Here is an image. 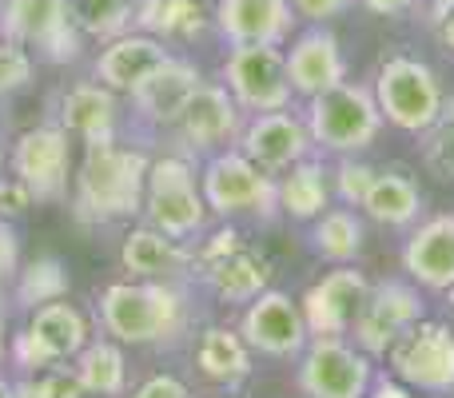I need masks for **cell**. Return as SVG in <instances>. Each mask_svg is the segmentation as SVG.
<instances>
[{
  "instance_id": "6da1fadb",
  "label": "cell",
  "mask_w": 454,
  "mask_h": 398,
  "mask_svg": "<svg viewBox=\"0 0 454 398\" xmlns=\"http://www.w3.org/2000/svg\"><path fill=\"white\" fill-rule=\"evenodd\" d=\"M148 156L116 144H88L76 176V215L80 219H120L136 215L148 191Z\"/></svg>"
},
{
  "instance_id": "7a4b0ae2",
  "label": "cell",
  "mask_w": 454,
  "mask_h": 398,
  "mask_svg": "<svg viewBox=\"0 0 454 398\" xmlns=\"http://www.w3.org/2000/svg\"><path fill=\"white\" fill-rule=\"evenodd\" d=\"M100 315L120 343H160L184 327L180 295L156 283H112L100 295Z\"/></svg>"
},
{
  "instance_id": "3957f363",
  "label": "cell",
  "mask_w": 454,
  "mask_h": 398,
  "mask_svg": "<svg viewBox=\"0 0 454 398\" xmlns=\"http://www.w3.org/2000/svg\"><path fill=\"white\" fill-rule=\"evenodd\" d=\"M375 104L403 132H431L442 120V92L423 60L391 56L375 76Z\"/></svg>"
},
{
  "instance_id": "277c9868",
  "label": "cell",
  "mask_w": 454,
  "mask_h": 398,
  "mask_svg": "<svg viewBox=\"0 0 454 398\" xmlns=\"http://www.w3.org/2000/svg\"><path fill=\"white\" fill-rule=\"evenodd\" d=\"M311 136L323 148L335 152H359L383 128V112H379L375 96L367 88H351V84H335L327 92L311 96Z\"/></svg>"
},
{
  "instance_id": "5b68a950",
  "label": "cell",
  "mask_w": 454,
  "mask_h": 398,
  "mask_svg": "<svg viewBox=\"0 0 454 398\" xmlns=\"http://www.w3.org/2000/svg\"><path fill=\"white\" fill-rule=\"evenodd\" d=\"M0 28L24 48H40L48 60H76L80 52V24L68 0H4Z\"/></svg>"
},
{
  "instance_id": "8992f818",
  "label": "cell",
  "mask_w": 454,
  "mask_h": 398,
  "mask_svg": "<svg viewBox=\"0 0 454 398\" xmlns=\"http://www.w3.org/2000/svg\"><path fill=\"white\" fill-rule=\"evenodd\" d=\"M395 375L419 391H454V335L442 323H411L387 351Z\"/></svg>"
},
{
  "instance_id": "52a82bcc",
  "label": "cell",
  "mask_w": 454,
  "mask_h": 398,
  "mask_svg": "<svg viewBox=\"0 0 454 398\" xmlns=\"http://www.w3.org/2000/svg\"><path fill=\"white\" fill-rule=\"evenodd\" d=\"M144 207H148L152 227H160L164 235L180 239V235L200 231L207 203L196 191V176H192V168L184 164V160L168 156V160H156V164L148 168Z\"/></svg>"
},
{
  "instance_id": "ba28073f",
  "label": "cell",
  "mask_w": 454,
  "mask_h": 398,
  "mask_svg": "<svg viewBox=\"0 0 454 398\" xmlns=\"http://www.w3.org/2000/svg\"><path fill=\"white\" fill-rule=\"evenodd\" d=\"M223 80L243 108L283 112L291 100L287 56L275 52V44H235L223 64Z\"/></svg>"
},
{
  "instance_id": "9c48e42d",
  "label": "cell",
  "mask_w": 454,
  "mask_h": 398,
  "mask_svg": "<svg viewBox=\"0 0 454 398\" xmlns=\"http://www.w3.org/2000/svg\"><path fill=\"white\" fill-rule=\"evenodd\" d=\"M371 383V363L339 335H319L299 367V386L307 398H363Z\"/></svg>"
},
{
  "instance_id": "30bf717a",
  "label": "cell",
  "mask_w": 454,
  "mask_h": 398,
  "mask_svg": "<svg viewBox=\"0 0 454 398\" xmlns=\"http://www.w3.org/2000/svg\"><path fill=\"white\" fill-rule=\"evenodd\" d=\"M275 199H279V188L271 183V176H263V168L251 164L247 156H215L204 172V203L212 211H263L271 215Z\"/></svg>"
},
{
  "instance_id": "8fae6325",
  "label": "cell",
  "mask_w": 454,
  "mask_h": 398,
  "mask_svg": "<svg viewBox=\"0 0 454 398\" xmlns=\"http://www.w3.org/2000/svg\"><path fill=\"white\" fill-rule=\"evenodd\" d=\"M16 180L32 191V199L56 203L68 191V132L64 128H32L16 140L12 152Z\"/></svg>"
},
{
  "instance_id": "7c38bea8",
  "label": "cell",
  "mask_w": 454,
  "mask_h": 398,
  "mask_svg": "<svg viewBox=\"0 0 454 398\" xmlns=\"http://www.w3.org/2000/svg\"><path fill=\"white\" fill-rule=\"evenodd\" d=\"M419 319H423L419 291H411L407 283H383L363 299L359 315H355V339L367 355H387L395 339Z\"/></svg>"
},
{
  "instance_id": "4fadbf2b",
  "label": "cell",
  "mask_w": 454,
  "mask_h": 398,
  "mask_svg": "<svg viewBox=\"0 0 454 398\" xmlns=\"http://www.w3.org/2000/svg\"><path fill=\"white\" fill-rule=\"evenodd\" d=\"M84 343H88L84 315H80L76 307L52 299V303L36 307L28 331L16 339V355H20L24 367H44V363H60V359L80 355Z\"/></svg>"
},
{
  "instance_id": "5bb4252c",
  "label": "cell",
  "mask_w": 454,
  "mask_h": 398,
  "mask_svg": "<svg viewBox=\"0 0 454 398\" xmlns=\"http://www.w3.org/2000/svg\"><path fill=\"white\" fill-rule=\"evenodd\" d=\"M243 343L263 355H295L307 343L303 311L279 291H259L243 315Z\"/></svg>"
},
{
  "instance_id": "9a60e30c",
  "label": "cell",
  "mask_w": 454,
  "mask_h": 398,
  "mask_svg": "<svg viewBox=\"0 0 454 398\" xmlns=\"http://www.w3.org/2000/svg\"><path fill=\"white\" fill-rule=\"evenodd\" d=\"M367 279L351 267L343 271H331L323 283H315L303 295V323L311 335H343L355 327V315H359L363 299H367Z\"/></svg>"
},
{
  "instance_id": "2e32d148",
  "label": "cell",
  "mask_w": 454,
  "mask_h": 398,
  "mask_svg": "<svg viewBox=\"0 0 454 398\" xmlns=\"http://www.w3.org/2000/svg\"><path fill=\"white\" fill-rule=\"evenodd\" d=\"M168 60L172 52L156 36H116L96 60V80L112 92H136Z\"/></svg>"
},
{
  "instance_id": "e0dca14e",
  "label": "cell",
  "mask_w": 454,
  "mask_h": 398,
  "mask_svg": "<svg viewBox=\"0 0 454 398\" xmlns=\"http://www.w3.org/2000/svg\"><path fill=\"white\" fill-rule=\"evenodd\" d=\"M215 20L231 44H279L291 28V0H220Z\"/></svg>"
},
{
  "instance_id": "ac0fdd59",
  "label": "cell",
  "mask_w": 454,
  "mask_h": 398,
  "mask_svg": "<svg viewBox=\"0 0 454 398\" xmlns=\"http://www.w3.org/2000/svg\"><path fill=\"white\" fill-rule=\"evenodd\" d=\"M200 84H204V80H200L196 64L168 60L136 88L132 100H136V108H140V116L156 120V124H172V120L184 116V108H188V100L196 96Z\"/></svg>"
},
{
  "instance_id": "d6986e66",
  "label": "cell",
  "mask_w": 454,
  "mask_h": 398,
  "mask_svg": "<svg viewBox=\"0 0 454 398\" xmlns=\"http://www.w3.org/2000/svg\"><path fill=\"white\" fill-rule=\"evenodd\" d=\"M343 52H339V40L331 32H307V36L295 40L287 56V80H291V92H303V96H319L327 88L343 84Z\"/></svg>"
},
{
  "instance_id": "ffe728a7",
  "label": "cell",
  "mask_w": 454,
  "mask_h": 398,
  "mask_svg": "<svg viewBox=\"0 0 454 398\" xmlns=\"http://www.w3.org/2000/svg\"><path fill=\"white\" fill-rule=\"evenodd\" d=\"M303 152H307V128L287 112H263L243 136V156L251 164H259L263 172L299 164Z\"/></svg>"
},
{
  "instance_id": "44dd1931",
  "label": "cell",
  "mask_w": 454,
  "mask_h": 398,
  "mask_svg": "<svg viewBox=\"0 0 454 398\" xmlns=\"http://www.w3.org/2000/svg\"><path fill=\"white\" fill-rule=\"evenodd\" d=\"M403 263L423 287L447 291L454 287V215H439L431 223H423L411 235Z\"/></svg>"
},
{
  "instance_id": "7402d4cb",
  "label": "cell",
  "mask_w": 454,
  "mask_h": 398,
  "mask_svg": "<svg viewBox=\"0 0 454 398\" xmlns=\"http://www.w3.org/2000/svg\"><path fill=\"white\" fill-rule=\"evenodd\" d=\"M60 128L84 144H108L116 132V96L104 84H76L60 96Z\"/></svg>"
},
{
  "instance_id": "603a6c76",
  "label": "cell",
  "mask_w": 454,
  "mask_h": 398,
  "mask_svg": "<svg viewBox=\"0 0 454 398\" xmlns=\"http://www.w3.org/2000/svg\"><path fill=\"white\" fill-rule=\"evenodd\" d=\"M235 124H239V112H235V100L227 96V88H220V84H200L180 116L184 140H188L192 148L223 144L227 136L235 132Z\"/></svg>"
},
{
  "instance_id": "cb8c5ba5",
  "label": "cell",
  "mask_w": 454,
  "mask_h": 398,
  "mask_svg": "<svg viewBox=\"0 0 454 398\" xmlns=\"http://www.w3.org/2000/svg\"><path fill=\"white\" fill-rule=\"evenodd\" d=\"M204 267H207L204 275L212 283V291L227 299V303H251L267 287V279H271V263L259 251H247L243 243L220 259H207Z\"/></svg>"
},
{
  "instance_id": "d4e9b609",
  "label": "cell",
  "mask_w": 454,
  "mask_h": 398,
  "mask_svg": "<svg viewBox=\"0 0 454 398\" xmlns=\"http://www.w3.org/2000/svg\"><path fill=\"white\" fill-rule=\"evenodd\" d=\"M120 263H124L132 275H144V279H156V275L168 279V275H180L184 267L192 263V255L172 239V235L160 231V227H140V231H132L124 239Z\"/></svg>"
},
{
  "instance_id": "484cf974",
  "label": "cell",
  "mask_w": 454,
  "mask_h": 398,
  "mask_svg": "<svg viewBox=\"0 0 454 398\" xmlns=\"http://www.w3.org/2000/svg\"><path fill=\"white\" fill-rule=\"evenodd\" d=\"M136 24L148 36L164 40H192L204 28V8L200 0H136Z\"/></svg>"
},
{
  "instance_id": "4316f807",
  "label": "cell",
  "mask_w": 454,
  "mask_h": 398,
  "mask_svg": "<svg viewBox=\"0 0 454 398\" xmlns=\"http://www.w3.org/2000/svg\"><path fill=\"white\" fill-rule=\"evenodd\" d=\"M196 363L207 378H215V383H239V378L251 371L247 343L227 327L204 331V339H200V347H196Z\"/></svg>"
},
{
  "instance_id": "83f0119b",
  "label": "cell",
  "mask_w": 454,
  "mask_h": 398,
  "mask_svg": "<svg viewBox=\"0 0 454 398\" xmlns=\"http://www.w3.org/2000/svg\"><path fill=\"white\" fill-rule=\"evenodd\" d=\"M419 188L407 180V176H375V183H371L367 199H363V207H367L371 219H379V223H411V219L419 215Z\"/></svg>"
},
{
  "instance_id": "f1b7e54d",
  "label": "cell",
  "mask_w": 454,
  "mask_h": 398,
  "mask_svg": "<svg viewBox=\"0 0 454 398\" xmlns=\"http://www.w3.org/2000/svg\"><path fill=\"white\" fill-rule=\"evenodd\" d=\"M76 375L84 383V391L92 394H120L124 391V355L112 343H84L76 359Z\"/></svg>"
},
{
  "instance_id": "f546056e",
  "label": "cell",
  "mask_w": 454,
  "mask_h": 398,
  "mask_svg": "<svg viewBox=\"0 0 454 398\" xmlns=\"http://www.w3.org/2000/svg\"><path fill=\"white\" fill-rule=\"evenodd\" d=\"M279 203L287 215L295 219H311L327 207V183H323V168L319 164H295L287 172L279 188Z\"/></svg>"
},
{
  "instance_id": "4dcf8cb0",
  "label": "cell",
  "mask_w": 454,
  "mask_h": 398,
  "mask_svg": "<svg viewBox=\"0 0 454 398\" xmlns=\"http://www.w3.org/2000/svg\"><path fill=\"white\" fill-rule=\"evenodd\" d=\"M68 4H72L80 32L104 36V40L124 36V28L136 16V0H68Z\"/></svg>"
},
{
  "instance_id": "1f68e13d",
  "label": "cell",
  "mask_w": 454,
  "mask_h": 398,
  "mask_svg": "<svg viewBox=\"0 0 454 398\" xmlns=\"http://www.w3.org/2000/svg\"><path fill=\"white\" fill-rule=\"evenodd\" d=\"M363 247V223L351 215V211H327L315 227V251L335 263H347L355 259Z\"/></svg>"
},
{
  "instance_id": "d6a6232c",
  "label": "cell",
  "mask_w": 454,
  "mask_h": 398,
  "mask_svg": "<svg viewBox=\"0 0 454 398\" xmlns=\"http://www.w3.org/2000/svg\"><path fill=\"white\" fill-rule=\"evenodd\" d=\"M64 291H68V271L60 267V259H36V263L24 271L20 287H16V295H20V303H52V299H60Z\"/></svg>"
},
{
  "instance_id": "836d02e7",
  "label": "cell",
  "mask_w": 454,
  "mask_h": 398,
  "mask_svg": "<svg viewBox=\"0 0 454 398\" xmlns=\"http://www.w3.org/2000/svg\"><path fill=\"white\" fill-rule=\"evenodd\" d=\"M32 80V56L24 52L20 40L0 36V92H16Z\"/></svg>"
},
{
  "instance_id": "e575fe53",
  "label": "cell",
  "mask_w": 454,
  "mask_h": 398,
  "mask_svg": "<svg viewBox=\"0 0 454 398\" xmlns=\"http://www.w3.org/2000/svg\"><path fill=\"white\" fill-rule=\"evenodd\" d=\"M427 164H431L434 176L454 180V124H447V120H442V128L427 140Z\"/></svg>"
},
{
  "instance_id": "d590c367",
  "label": "cell",
  "mask_w": 454,
  "mask_h": 398,
  "mask_svg": "<svg viewBox=\"0 0 454 398\" xmlns=\"http://www.w3.org/2000/svg\"><path fill=\"white\" fill-rule=\"evenodd\" d=\"M375 176L379 172L371 164H343V168H339V196H343L347 203H359V207H363V199H367Z\"/></svg>"
},
{
  "instance_id": "8d00e7d4",
  "label": "cell",
  "mask_w": 454,
  "mask_h": 398,
  "mask_svg": "<svg viewBox=\"0 0 454 398\" xmlns=\"http://www.w3.org/2000/svg\"><path fill=\"white\" fill-rule=\"evenodd\" d=\"M40 383H44L48 398H84V383H80L76 371H48Z\"/></svg>"
},
{
  "instance_id": "74e56055",
  "label": "cell",
  "mask_w": 454,
  "mask_h": 398,
  "mask_svg": "<svg viewBox=\"0 0 454 398\" xmlns=\"http://www.w3.org/2000/svg\"><path fill=\"white\" fill-rule=\"evenodd\" d=\"M355 0H291V8H295L299 16H307V20H331V16L347 12Z\"/></svg>"
},
{
  "instance_id": "f35d334b",
  "label": "cell",
  "mask_w": 454,
  "mask_h": 398,
  "mask_svg": "<svg viewBox=\"0 0 454 398\" xmlns=\"http://www.w3.org/2000/svg\"><path fill=\"white\" fill-rule=\"evenodd\" d=\"M28 203L32 191L20 180H0V215H20V211H28Z\"/></svg>"
},
{
  "instance_id": "ab89813d",
  "label": "cell",
  "mask_w": 454,
  "mask_h": 398,
  "mask_svg": "<svg viewBox=\"0 0 454 398\" xmlns=\"http://www.w3.org/2000/svg\"><path fill=\"white\" fill-rule=\"evenodd\" d=\"M132 398H188V386L172 375H156V378H148Z\"/></svg>"
},
{
  "instance_id": "60d3db41",
  "label": "cell",
  "mask_w": 454,
  "mask_h": 398,
  "mask_svg": "<svg viewBox=\"0 0 454 398\" xmlns=\"http://www.w3.org/2000/svg\"><path fill=\"white\" fill-rule=\"evenodd\" d=\"M12 271H16V235L0 223V279H8Z\"/></svg>"
},
{
  "instance_id": "b9f144b4",
  "label": "cell",
  "mask_w": 454,
  "mask_h": 398,
  "mask_svg": "<svg viewBox=\"0 0 454 398\" xmlns=\"http://www.w3.org/2000/svg\"><path fill=\"white\" fill-rule=\"evenodd\" d=\"M239 247V231H231V227H223L220 235H215L212 243H207V251H204V263L207 259H220V255H227V251H235Z\"/></svg>"
},
{
  "instance_id": "7bdbcfd3",
  "label": "cell",
  "mask_w": 454,
  "mask_h": 398,
  "mask_svg": "<svg viewBox=\"0 0 454 398\" xmlns=\"http://www.w3.org/2000/svg\"><path fill=\"white\" fill-rule=\"evenodd\" d=\"M363 4H367L371 12H379V16H395V12H407L415 0H363Z\"/></svg>"
},
{
  "instance_id": "ee69618b",
  "label": "cell",
  "mask_w": 454,
  "mask_h": 398,
  "mask_svg": "<svg viewBox=\"0 0 454 398\" xmlns=\"http://www.w3.org/2000/svg\"><path fill=\"white\" fill-rule=\"evenodd\" d=\"M371 398H415V394H411L407 383H391V378H383V383L375 386V394H371Z\"/></svg>"
},
{
  "instance_id": "f6af8a7d",
  "label": "cell",
  "mask_w": 454,
  "mask_h": 398,
  "mask_svg": "<svg viewBox=\"0 0 454 398\" xmlns=\"http://www.w3.org/2000/svg\"><path fill=\"white\" fill-rule=\"evenodd\" d=\"M12 398H48V394H44V383L36 378V383H16Z\"/></svg>"
},
{
  "instance_id": "bcb514c9",
  "label": "cell",
  "mask_w": 454,
  "mask_h": 398,
  "mask_svg": "<svg viewBox=\"0 0 454 398\" xmlns=\"http://www.w3.org/2000/svg\"><path fill=\"white\" fill-rule=\"evenodd\" d=\"M439 32H442V44L454 48V8H447V12L439 16Z\"/></svg>"
},
{
  "instance_id": "7dc6e473",
  "label": "cell",
  "mask_w": 454,
  "mask_h": 398,
  "mask_svg": "<svg viewBox=\"0 0 454 398\" xmlns=\"http://www.w3.org/2000/svg\"><path fill=\"white\" fill-rule=\"evenodd\" d=\"M442 120H447V124H454V96H450L447 108H442Z\"/></svg>"
},
{
  "instance_id": "c3c4849f",
  "label": "cell",
  "mask_w": 454,
  "mask_h": 398,
  "mask_svg": "<svg viewBox=\"0 0 454 398\" xmlns=\"http://www.w3.org/2000/svg\"><path fill=\"white\" fill-rule=\"evenodd\" d=\"M0 398H12V383H4V378H0Z\"/></svg>"
},
{
  "instance_id": "681fc988",
  "label": "cell",
  "mask_w": 454,
  "mask_h": 398,
  "mask_svg": "<svg viewBox=\"0 0 454 398\" xmlns=\"http://www.w3.org/2000/svg\"><path fill=\"white\" fill-rule=\"evenodd\" d=\"M434 8H439V16H442L447 8H454V0H434Z\"/></svg>"
},
{
  "instance_id": "f907efd6",
  "label": "cell",
  "mask_w": 454,
  "mask_h": 398,
  "mask_svg": "<svg viewBox=\"0 0 454 398\" xmlns=\"http://www.w3.org/2000/svg\"><path fill=\"white\" fill-rule=\"evenodd\" d=\"M0 355H4V319H0Z\"/></svg>"
},
{
  "instance_id": "816d5d0a",
  "label": "cell",
  "mask_w": 454,
  "mask_h": 398,
  "mask_svg": "<svg viewBox=\"0 0 454 398\" xmlns=\"http://www.w3.org/2000/svg\"><path fill=\"white\" fill-rule=\"evenodd\" d=\"M0 164H4V156H0Z\"/></svg>"
}]
</instances>
